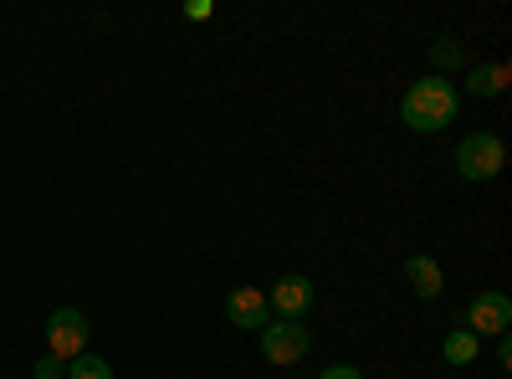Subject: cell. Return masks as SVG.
Instances as JSON below:
<instances>
[{
	"label": "cell",
	"mask_w": 512,
	"mask_h": 379,
	"mask_svg": "<svg viewBox=\"0 0 512 379\" xmlns=\"http://www.w3.org/2000/svg\"><path fill=\"white\" fill-rule=\"evenodd\" d=\"M456 82L451 77H420V82H410V93L400 98V118L410 123L415 134H436V129H446V123L456 118Z\"/></svg>",
	"instance_id": "obj_1"
},
{
	"label": "cell",
	"mask_w": 512,
	"mask_h": 379,
	"mask_svg": "<svg viewBox=\"0 0 512 379\" xmlns=\"http://www.w3.org/2000/svg\"><path fill=\"white\" fill-rule=\"evenodd\" d=\"M507 164V144L497 134H466L456 144V170L461 180H497Z\"/></svg>",
	"instance_id": "obj_2"
},
{
	"label": "cell",
	"mask_w": 512,
	"mask_h": 379,
	"mask_svg": "<svg viewBox=\"0 0 512 379\" xmlns=\"http://www.w3.org/2000/svg\"><path fill=\"white\" fill-rule=\"evenodd\" d=\"M88 313L82 308H57L47 318V354H57L62 364H72L77 354H88Z\"/></svg>",
	"instance_id": "obj_3"
},
{
	"label": "cell",
	"mask_w": 512,
	"mask_h": 379,
	"mask_svg": "<svg viewBox=\"0 0 512 379\" xmlns=\"http://www.w3.org/2000/svg\"><path fill=\"white\" fill-rule=\"evenodd\" d=\"M308 349H313V333H308L303 323L272 318V323L262 328V354H267V364H297Z\"/></svg>",
	"instance_id": "obj_4"
},
{
	"label": "cell",
	"mask_w": 512,
	"mask_h": 379,
	"mask_svg": "<svg viewBox=\"0 0 512 379\" xmlns=\"http://www.w3.org/2000/svg\"><path fill=\"white\" fill-rule=\"evenodd\" d=\"M466 328L477 333H492V339H502V333L512 328V298L507 292H482V298H472V308H466Z\"/></svg>",
	"instance_id": "obj_5"
},
{
	"label": "cell",
	"mask_w": 512,
	"mask_h": 379,
	"mask_svg": "<svg viewBox=\"0 0 512 379\" xmlns=\"http://www.w3.org/2000/svg\"><path fill=\"white\" fill-rule=\"evenodd\" d=\"M313 298H318V292H313V282L308 277H282L272 292H267V308L277 313V318H287V323H303V313L313 308Z\"/></svg>",
	"instance_id": "obj_6"
},
{
	"label": "cell",
	"mask_w": 512,
	"mask_h": 379,
	"mask_svg": "<svg viewBox=\"0 0 512 379\" xmlns=\"http://www.w3.org/2000/svg\"><path fill=\"white\" fill-rule=\"evenodd\" d=\"M226 318L236 328H251V333H262L272 323V308H267V292L262 287H236L231 298H226Z\"/></svg>",
	"instance_id": "obj_7"
},
{
	"label": "cell",
	"mask_w": 512,
	"mask_h": 379,
	"mask_svg": "<svg viewBox=\"0 0 512 379\" xmlns=\"http://www.w3.org/2000/svg\"><path fill=\"white\" fill-rule=\"evenodd\" d=\"M405 277H410V287H415V298H441V262L436 257H425V251H415V257L405 262Z\"/></svg>",
	"instance_id": "obj_8"
},
{
	"label": "cell",
	"mask_w": 512,
	"mask_h": 379,
	"mask_svg": "<svg viewBox=\"0 0 512 379\" xmlns=\"http://www.w3.org/2000/svg\"><path fill=\"white\" fill-rule=\"evenodd\" d=\"M502 88H507V62H482L466 72V93L472 98H497Z\"/></svg>",
	"instance_id": "obj_9"
},
{
	"label": "cell",
	"mask_w": 512,
	"mask_h": 379,
	"mask_svg": "<svg viewBox=\"0 0 512 379\" xmlns=\"http://www.w3.org/2000/svg\"><path fill=\"white\" fill-rule=\"evenodd\" d=\"M441 354H446V364H472L477 354H482V339H477V333L472 328H456V333H446V344H441Z\"/></svg>",
	"instance_id": "obj_10"
},
{
	"label": "cell",
	"mask_w": 512,
	"mask_h": 379,
	"mask_svg": "<svg viewBox=\"0 0 512 379\" xmlns=\"http://www.w3.org/2000/svg\"><path fill=\"white\" fill-rule=\"evenodd\" d=\"M431 67H436V77H446L451 67H461V41H456V36L431 41Z\"/></svg>",
	"instance_id": "obj_11"
},
{
	"label": "cell",
	"mask_w": 512,
	"mask_h": 379,
	"mask_svg": "<svg viewBox=\"0 0 512 379\" xmlns=\"http://www.w3.org/2000/svg\"><path fill=\"white\" fill-rule=\"evenodd\" d=\"M67 379H113V364L98 359V354H77V359L67 364Z\"/></svg>",
	"instance_id": "obj_12"
},
{
	"label": "cell",
	"mask_w": 512,
	"mask_h": 379,
	"mask_svg": "<svg viewBox=\"0 0 512 379\" xmlns=\"http://www.w3.org/2000/svg\"><path fill=\"white\" fill-rule=\"evenodd\" d=\"M36 379H67V364L57 354H41L36 359Z\"/></svg>",
	"instance_id": "obj_13"
},
{
	"label": "cell",
	"mask_w": 512,
	"mask_h": 379,
	"mask_svg": "<svg viewBox=\"0 0 512 379\" xmlns=\"http://www.w3.org/2000/svg\"><path fill=\"white\" fill-rule=\"evenodd\" d=\"M318 379H364V374H359L354 364H328V369H323Z\"/></svg>",
	"instance_id": "obj_14"
},
{
	"label": "cell",
	"mask_w": 512,
	"mask_h": 379,
	"mask_svg": "<svg viewBox=\"0 0 512 379\" xmlns=\"http://www.w3.org/2000/svg\"><path fill=\"white\" fill-rule=\"evenodd\" d=\"M497 364H502V369H512V339H507V333L497 339Z\"/></svg>",
	"instance_id": "obj_15"
},
{
	"label": "cell",
	"mask_w": 512,
	"mask_h": 379,
	"mask_svg": "<svg viewBox=\"0 0 512 379\" xmlns=\"http://www.w3.org/2000/svg\"><path fill=\"white\" fill-rule=\"evenodd\" d=\"M185 16H190V21H205V16H210V0H190Z\"/></svg>",
	"instance_id": "obj_16"
},
{
	"label": "cell",
	"mask_w": 512,
	"mask_h": 379,
	"mask_svg": "<svg viewBox=\"0 0 512 379\" xmlns=\"http://www.w3.org/2000/svg\"><path fill=\"white\" fill-rule=\"evenodd\" d=\"M0 379H21V374H0Z\"/></svg>",
	"instance_id": "obj_17"
}]
</instances>
